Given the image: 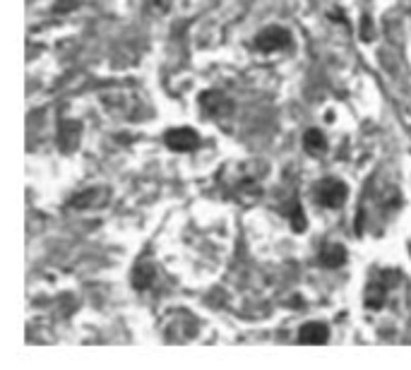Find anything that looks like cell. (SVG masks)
<instances>
[{
	"label": "cell",
	"instance_id": "6da1fadb",
	"mask_svg": "<svg viewBox=\"0 0 411 370\" xmlns=\"http://www.w3.org/2000/svg\"><path fill=\"white\" fill-rule=\"evenodd\" d=\"M346 185L342 181H337V178H325V181H320L315 185V200H318V205L323 207H342L346 200Z\"/></svg>",
	"mask_w": 411,
	"mask_h": 370
},
{
	"label": "cell",
	"instance_id": "7a4b0ae2",
	"mask_svg": "<svg viewBox=\"0 0 411 370\" xmlns=\"http://www.w3.org/2000/svg\"><path fill=\"white\" fill-rule=\"evenodd\" d=\"M164 139L173 151H193L200 147V135L193 128H173L164 135Z\"/></svg>",
	"mask_w": 411,
	"mask_h": 370
},
{
	"label": "cell",
	"instance_id": "3957f363",
	"mask_svg": "<svg viewBox=\"0 0 411 370\" xmlns=\"http://www.w3.org/2000/svg\"><path fill=\"white\" fill-rule=\"evenodd\" d=\"M291 41V34L281 27H269V29H262L255 36V48L264 50V53H272V50L286 48Z\"/></svg>",
	"mask_w": 411,
	"mask_h": 370
},
{
	"label": "cell",
	"instance_id": "277c9868",
	"mask_svg": "<svg viewBox=\"0 0 411 370\" xmlns=\"http://www.w3.org/2000/svg\"><path fill=\"white\" fill-rule=\"evenodd\" d=\"M109 200H111L109 188H89V190L77 193L67 207H70V210H97V207H104Z\"/></svg>",
	"mask_w": 411,
	"mask_h": 370
},
{
	"label": "cell",
	"instance_id": "5b68a950",
	"mask_svg": "<svg viewBox=\"0 0 411 370\" xmlns=\"http://www.w3.org/2000/svg\"><path fill=\"white\" fill-rule=\"evenodd\" d=\"M200 106H202V111H205V116H210V118H224V116H229L231 114V101L224 97L222 92H205L200 97Z\"/></svg>",
	"mask_w": 411,
	"mask_h": 370
},
{
	"label": "cell",
	"instance_id": "8992f818",
	"mask_svg": "<svg viewBox=\"0 0 411 370\" xmlns=\"http://www.w3.org/2000/svg\"><path fill=\"white\" fill-rule=\"evenodd\" d=\"M80 132H82V125L75 121H63L58 128V147L63 151H72L80 144Z\"/></svg>",
	"mask_w": 411,
	"mask_h": 370
},
{
	"label": "cell",
	"instance_id": "52a82bcc",
	"mask_svg": "<svg viewBox=\"0 0 411 370\" xmlns=\"http://www.w3.org/2000/svg\"><path fill=\"white\" fill-rule=\"evenodd\" d=\"M328 339H330V329L320 322L303 324L301 332H298V341H301V344H325Z\"/></svg>",
	"mask_w": 411,
	"mask_h": 370
},
{
	"label": "cell",
	"instance_id": "ba28073f",
	"mask_svg": "<svg viewBox=\"0 0 411 370\" xmlns=\"http://www.w3.org/2000/svg\"><path fill=\"white\" fill-rule=\"evenodd\" d=\"M154 274H156L154 265H149V262H137V265L133 267V286L137 291L149 289L151 282H154Z\"/></svg>",
	"mask_w": 411,
	"mask_h": 370
},
{
	"label": "cell",
	"instance_id": "9c48e42d",
	"mask_svg": "<svg viewBox=\"0 0 411 370\" xmlns=\"http://www.w3.org/2000/svg\"><path fill=\"white\" fill-rule=\"evenodd\" d=\"M320 262H323L325 267H330V269L342 267V265L346 262V250H344V245H339V243L325 245L323 252H320Z\"/></svg>",
	"mask_w": 411,
	"mask_h": 370
},
{
	"label": "cell",
	"instance_id": "30bf717a",
	"mask_svg": "<svg viewBox=\"0 0 411 370\" xmlns=\"http://www.w3.org/2000/svg\"><path fill=\"white\" fill-rule=\"evenodd\" d=\"M385 299H387V289H385V286L370 284L368 289H365L363 301H365V306H368L370 310H378V308H382V303H385Z\"/></svg>",
	"mask_w": 411,
	"mask_h": 370
},
{
	"label": "cell",
	"instance_id": "8fae6325",
	"mask_svg": "<svg viewBox=\"0 0 411 370\" xmlns=\"http://www.w3.org/2000/svg\"><path fill=\"white\" fill-rule=\"evenodd\" d=\"M303 144H306L308 151H320L325 149V137L320 130H308L306 137H303Z\"/></svg>",
	"mask_w": 411,
	"mask_h": 370
},
{
	"label": "cell",
	"instance_id": "7c38bea8",
	"mask_svg": "<svg viewBox=\"0 0 411 370\" xmlns=\"http://www.w3.org/2000/svg\"><path fill=\"white\" fill-rule=\"evenodd\" d=\"M361 36L363 41H373V25H370L368 17H363V25H361Z\"/></svg>",
	"mask_w": 411,
	"mask_h": 370
},
{
	"label": "cell",
	"instance_id": "4fadbf2b",
	"mask_svg": "<svg viewBox=\"0 0 411 370\" xmlns=\"http://www.w3.org/2000/svg\"><path fill=\"white\" fill-rule=\"evenodd\" d=\"M77 8V0H60V3H55V13H67V10Z\"/></svg>",
	"mask_w": 411,
	"mask_h": 370
}]
</instances>
